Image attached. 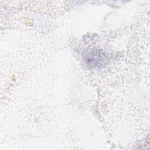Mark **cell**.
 <instances>
[{
	"instance_id": "6da1fadb",
	"label": "cell",
	"mask_w": 150,
	"mask_h": 150,
	"mask_svg": "<svg viewBox=\"0 0 150 150\" xmlns=\"http://www.w3.org/2000/svg\"><path fill=\"white\" fill-rule=\"evenodd\" d=\"M86 61L88 65L99 66L106 61V57L101 52L97 49H91L86 54Z\"/></svg>"
}]
</instances>
